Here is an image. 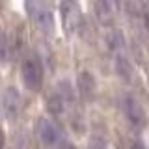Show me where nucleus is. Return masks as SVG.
Masks as SVG:
<instances>
[{
	"instance_id": "obj_1",
	"label": "nucleus",
	"mask_w": 149,
	"mask_h": 149,
	"mask_svg": "<svg viewBox=\"0 0 149 149\" xmlns=\"http://www.w3.org/2000/svg\"><path fill=\"white\" fill-rule=\"evenodd\" d=\"M28 13H30L34 24L45 34H50L54 28L52 11L43 0H28Z\"/></svg>"
},
{
	"instance_id": "obj_2",
	"label": "nucleus",
	"mask_w": 149,
	"mask_h": 149,
	"mask_svg": "<svg viewBox=\"0 0 149 149\" xmlns=\"http://www.w3.org/2000/svg\"><path fill=\"white\" fill-rule=\"evenodd\" d=\"M21 77H22V82H24V86L28 90H39L41 88V82H43V67H41V62L36 56H28V58L22 60Z\"/></svg>"
},
{
	"instance_id": "obj_3",
	"label": "nucleus",
	"mask_w": 149,
	"mask_h": 149,
	"mask_svg": "<svg viewBox=\"0 0 149 149\" xmlns=\"http://www.w3.org/2000/svg\"><path fill=\"white\" fill-rule=\"evenodd\" d=\"M71 86H69L67 82H62L58 84V88L49 95V99H47V108H49L50 114L54 116H60L63 114L65 110V104H67L69 101H73V95H71Z\"/></svg>"
},
{
	"instance_id": "obj_4",
	"label": "nucleus",
	"mask_w": 149,
	"mask_h": 149,
	"mask_svg": "<svg viewBox=\"0 0 149 149\" xmlns=\"http://www.w3.org/2000/svg\"><path fill=\"white\" fill-rule=\"evenodd\" d=\"M121 110H123L125 118L129 119V123L132 127H143L146 123V114H143L142 104L138 102V99H134L132 95H123L121 97Z\"/></svg>"
},
{
	"instance_id": "obj_5",
	"label": "nucleus",
	"mask_w": 149,
	"mask_h": 149,
	"mask_svg": "<svg viewBox=\"0 0 149 149\" xmlns=\"http://www.w3.org/2000/svg\"><path fill=\"white\" fill-rule=\"evenodd\" d=\"M60 13H62V24L65 30H77V26L80 24V8H78L77 0H62Z\"/></svg>"
},
{
	"instance_id": "obj_6",
	"label": "nucleus",
	"mask_w": 149,
	"mask_h": 149,
	"mask_svg": "<svg viewBox=\"0 0 149 149\" xmlns=\"http://www.w3.org/2000/svg\"><path fill=\"white\" fill-rule=\"evenodd\" d=\"M36 132H37L39 142L43 143L45 147L56 146V143H58V140H60V130H58V127H56L50 119H45V118H39V119H37Z\"/></svg>"
},
{
	"instance_id": "obj_7",
	"label": "nucleus",
	"mask_w": 149,
	"mask_h": 149,
	"mask_svg": "<svg viewBox=\"0 0 149 149\" xmlns=\"http://www.w3.org/2000/svg\"><path fill=\"white\" fill-rule=\"evenodd\" d=\"M19 108H21V95H19L17 88L8 86L4 88L2 91V114L6 119H15L19 114Z\"/></svg>"
},
{
	"instance_id": "obj_8",
	"label": "nucleus",
	"mask_w": 149,
	"mask_h": 149,
	"mask_svg": "<svg viewBox=\"0 0 149 149\" xmlns=\"http://www.w3.org/2000/svg\"><path fill=\"white\" fill-rule=\"evenodd\" d=\"M77 86H78V93L84 101H93L95 97V91H97V84H95V78L90 71H82L77 78Z\"/></svg>"
},
{
	"instance_id": "obj_9",
	"label": "nucleus",
	"mask_w": 149,
	"mask_h": 149,
	"mask_svg": "<svg viewBox=\"0 0 149 149\" xmlns=\"http://www.w3.org/2000/svg\"><path fill=\"white\" fill-rule=\"evenodd\" d=\"M106 47L112 50V52H119L121 49L125 47V39L121 30H112L106 34Z\"/></svg>"
},
{
	"instance_id": "obj_10",
	"label": "nucleus",
	"mask_w": 149,
	"mask_h": 149,
	"mask_svg": "<svg viewBox=\"0 0 149 149\" xmlns=\"http://www.w3.org/2000/svg\"><path fill=\"white\" fill-rule=\"evenodd\" d=\"M116 71H118V74H119L121 78L129 80L130 74H132V67H130L129 60L123 58V56H118V58H116Z\"/></svg>"
},
{
	"instance_id": "obj_11",
	"label": "nucleus",
	"mask_w": 149,
	"mask_h": 149,
	"mask_svg": "<svg viewBox=\"0 0 149 149\" xmlns=\"http://www.w3.org/2000/svg\"><path fill=\"white\" fill-rule=\"evenodd\" d=\"M88 149H108V147H106V143L102 142L101 138H91V142H90V146H88Z\"/></svg>"
},
{
	"instance_id": "obj_12",
	"label": "nucleus",
	"mask_w": 149,
	"mask_h": 149,
	"mask_svg": "<svg viewBox=\"0 0 149 149\" xmlns=\"http://www.w3.org/2000/svg\"><path fill=\"white\" fill-rule=\"evenodd\" d=\"M95 2H101L102 6L110 8L112 11H118V8H119V0H95Z\"/></svg>"
},
{
	"instance_id": "obj_13",
	"label": "nucleus",
	"mask_w": 149,
	"mask_h": 149,
	"mask_svg": "<svg viewBox=\"0 0 149 149\" xmlns=\"http://www.w3.org/2000/svg\"><path fill=\"white\" fill-rule=\"evenodd\" d=\"M142 17H143V22H146V26L149 30V0L142 6Z\"/></svg>"
},
{
	"instance_id": "obj_14",
	"label": "nucleus",
	"mask_w": 149,
	"mask_h": 149,
	"mask_svg": "<svg viewBox=\"0 0 149 149\" xmlns=\"http://www.w3.org/2000/svg\"><path fill=\"white\" fill-rule=\"evenodd\" d=\"M58 149H77V147H74L73 143H69V142H63V143H62V146H60Z\"/></svg>"
},
{
	"instance_id": "obj_15",
	"label": "nucleus",
	"mask_w": 149,
	"mask_h": 149,
	"mask_svg": "<svg viewBox=\"0 0 149 149\" xmlns=\"http://www.w3.org/2000/svg\"><path fill=\"white\" fill-rule=\"evenodd\" d=\"M130 149H147V147L143 146L142 142H134V143H132V147H130Z\"/></svg>"
}]
</instances>
